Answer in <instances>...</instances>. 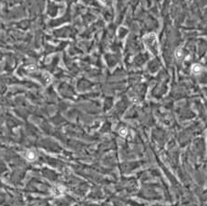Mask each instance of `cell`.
Listing matches in <instances>:
<instances>
[{"label": "cell", "mask_w": 207, "mask_h": 206, "mask_svg": "<svg viewBox=\"0 0 207 206\" xmlns=\"http://www.w3.org/2000/svg\"><path fill=\"white\" fill-rule=\"evenodd\" d=\"M143 44L152 54L155 56L159 54V43L154 33L148 34L143 37Z\"/></svg>", "instance_id": "cell-1"}, {"label": "cell", "mask_w": 207, "mask_h": 206, "mask_svg": "<svg viewBox=\"0 0 207 206\" xmlns=\"http://www.w3.org/2000/svg\"><path fill=\"white\" fill-rule=\"evenodd\" d=\"M62 191H63V188L57 186V187H54L52 189V194H54L55 196H59L62 194Z\"/></svg>", "instance_id": "cell-2"}, {"label": "cell", "mask_w": 207, "mask_h": 206, "mask_svg": "<svg viewBox=\"0 0 207 206\" xmlns=\"http://www.w3.org/2000/svg\"><path fill=\"white\" fill-rule=\"evenodd\" d=\"M192 71H193V74H199L201 71H202V68H201V66L198 64H195L193 66V68H192Z\"/></svg>", "instance_id": "cell-3"}, {"label": "cell", "mask_w": 207, "mask_h": 206, "mask_svg": "<svg viewBox=\"0 0 207 206\" xmlns=\"http://www.w3.org/2000/svg\"><path fill=\"white\" fill-rule=\"evenodd\" d=\"M26 157H27V159L28 160L32 161V160H34L36 159V154H35L34 151H28L27 154H26Z\"/></svg>", "instance_id": "cell-4"}, {"label": "cell", "mask_w": 207, "mask_h": 206, "mask_svg": "<svg viewBox=\"0 0 207 206\" xmlns=\"http://www.w3.org/2000/svg\"><path fill=\"white\" fill-rule=\"evenodd\" d=\"M127 133H128V130H127V129L122 128V129H120V134L121 135V136L125 137V136L127 135Z\"/></svg>", "instance_id": "cell-5"}, {"label": "cell", "mask_w": 207, "mask_h": 206, "mask_svg": "<svg viewBox=\"0 0 207 206\" xmlns=\"http://www.w3.org/2000/svg\"><path fill=\"white\" fill-rule=\"evenodd\" d=\"M45 79H46V82L47 83V84H48V83H50L51 80H52V79H51L50 75H49V74H47V73H46V76H45Z\"/></svg>", "instance_id": "cell-6"}, {"label": "cell", "mask_w": 207, "mask_h": 206, "mask_svg": "<svg viewBox=\"0 0 207 206\" xmlns=\"http://www.w3.org/2000/svg\"><path fill=\"white\" fill-rule=\"evenodd\" d=\"M183 56V53H182V51L178 49V50L176 51V57H177V59H181V57Z\"/></svg>", "instance_id": "cell-7"}, {"label": "cell", "mask_w": 207, "mask_h": 206, "mask_svg": "<svg viewBox=\"0 0 207 206\" xmlns=\"http://www.w3.org/2000/svg\"><path fill=\"white\" fill-rule=\"evenodd\" d=\"M28 71H30V72H34L35 70H36V68L34 67V66H30V67H28V69H27Z\"/></svg>", "instance_id": "cell-8"}, {"label": "cell", "mask_w": 207, "mask_h": 206, "mask_svg": "<svg viewBox=\"0 0 207 206\" xmlns=\"http://www.w3.org/2000/svg\"><path fill=\"white\" fill-rule=\"evenodd\" d=\"M101 2H103V3H105V2H106V0H101Z\"/></svg>", "instance_id": "cell-9"}]
</instances>
